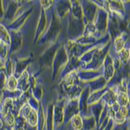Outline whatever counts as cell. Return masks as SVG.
Wrapping results in <instances>:
<instances>
[{
  "label": "cell",
  "mask_w": 130,
  "mask_h": 130,
  "mask_svg": "<svg viewBox=\"0 0 130 130\" xmlns=\"http://www.w3.org/2000/svg\"><path fill=\"white\" fill-rule=\"evenodd\" d=\"M72 127L76 130L81 129L83 127V121H82L81 117L78 115H75L72 118Z\"/></svg>",
  "instance_id": "6da1fadb"
},
{
  "label": "cell",
  "mask_w": 130,
  "mask_h": 130,
  "mask_svg": "<svg viewBox=\"0 0 130 130\" xmlns=\"http://www.w3.org/2000/svg\"><path fill=\"white\" fill-rule=\"evenodd\" d=\"M118 100H119V103L122 107H125L127 104V102H128V97H127V95L125 93H121L119 95Z\"/></svg>",
  "instance_id": "7a4b0ae2"
},
{
  "label": "cell",
  "mask_w": 130,
  "mask_h": 130,
  "mask_svg": "<svg viewBox=\"0 0 130 130\" xmlns=\"http://www.w3.org/2000/svg\"><path fill=\"white\" fill-rule=\"evenodd\" d=\"M8 89L10 90H14L16 89L17 86V79H15L14 76H10L8 79Z\"/></svg>",
  "instance_id": "3957f363"
}]
</instances>
